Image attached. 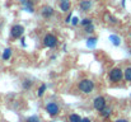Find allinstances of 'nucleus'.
<instances>
[{
  "label": "nucleus",
  "instance_id": "1",
  "mask_svg": "<svg viewBox=\"0 0 131 122\" xmlns=\"http://www.w3.org/2000/svg\"><path fill=\"white\" fill-rule=\"evenodd\" d=\"M78 86H79V90L80 92H83L85 94H89L94 89V83L92 80H89V79H83V80L79 81V85Z\"/></svg>",
  "mask_w": 131,
  "mask_h": 122
},
{
  "label": "nucleus",
  "instance_id": "11",
  "mask_svg": "<svg viewBox=\"0 0 131 122\" xmlns=\"http://www.w3.org/2000/svg\"><path fill=\"white\" fill-rule=\"evenodd\" d=\"M110 41H111L112 45H115V46H120V45H121V38H120L118 36H116V35H111V36H110Z\"/></svg>",
  "mask_w": 131,
  "mask_h": 122
},
{
  "label": "nucleus",
  "instance_id": "13",
  "mask_svg": "<svg viewBox=\"0 0 131 122\" xmlns=\"http://www.w3.org/2000/svg\"><path fill=\"white\" fill-rule=\"evenodd\" d=\"M95 45H97V38H95V37H90V38H88V41H87V47L88 48H93V47H95Z\"/></svg>",
  "mask_w": 131,
  "mask_h": 122
},
{
  "label": "nucleus",
  "instance_id": "7",
  "mask_svg": "<svg viewBox=\"0 0 131 122\" xmlns=\"http://www.w3.org/2000/svg\"><path fill=\"white\" fill-rule=\"evenodd\" d=\"M41 14H42V17H45V18L52 17L53 15V8L50 6V5H45V6H42V9H41Z\"/></svg>",
  "mask_w": 131,
  "mask_h": 122
},
{
  "label": "nucleus",
  "instance_id": "23",
  "mask_svg": "<svg viewBox=\"0 0 131 122\" xmlns=\"http://www.w3.org/2000/svg\"><path fill=\"white\" fill-rule=\"evenodd\" d=\"M71 19H73V14L70 13V14H69V15L66 17V19H65V22H66V23H70V22H71Z\"/></svg>",
  "mask_w": 131,
  "mask_h": 122
},
{
  "label": "nucleus",
  "instance_id": "22",
  "mask_svg": "<svg viewBox=\"0 0 131 122\" xmlns=\"http://www.w3.org/2000/svg\"><path fill=\"white\" fill-rule=\"evenodd\" d=\"M106 17L110 19V20H108L110 23H117V19H116V18H113V17H111V15H108V14H107Z\"/></svg>",
  "mask_w": 131,
  "mask_h": 122
},
{
  "label": "nucleus",
  "instance_id": "21",
  "mask_svg": "<svg viewBox=\"0 0 131 122\" xmlns=\"http://www.w3.org/2000/svg\"><path fill=\"white\" fill-rule=\"evenodd\" d=\"M27 122H40V118L37 116H32V117H28Z\"/></svg>",
  "mask_w": 131,
  "mask_h": 122
},
{
  "label": "nucleus",
  "instance_id": "16",
  "mask_svg": "<svg viewBox=\"0 0 131 122\" xmlns=\"http://www.w3.org/2000/svg\"><path fill=\"white\" fill-rule=\"evenodd\" d=\"M124 78H125L126 81H131V66L124 71Z\"/></svg>",
  "mask_w": 131,
  "mask_h": 122
},
{
  "label": "nucleus",
  "instance_id": "20",
  "mask_svg": "<svg viewBox=\"0 0 131 122\" xmlns=\"http://www.w3.org/2000/svg\"><path fill=\"white\" fill-rule=\"evenodd\" d=\"M32 86V81L31 80H24L23 81V88L24 89H29Z\"/></svg>",
  "mask_w": 131,
  "mask_h": 122
},
{
  "label": "nucleus",
  "instance_id": "14",
  "mask_svg": "<svg viewBox=\"0 0 131 122\" xmlns=\"http://www.w3.org/2000/svg\"><path fill=\"white\" fill-rule=\"evenodd\" d=\"M80 121H82V117L79 115H77V113H73V115L69 116V122H80Z\"/></svg>",
  "mask_w": 131,
  "mask_h": 122
},
{
  "label": "nucleus",
  "instance_id": "26",
  "mask_svg": "<svg viewBox=\"0 0 131 122\" xmlns=\"http://www.w3.org/2000/svg\"><path fill=\"white\" fill-rule=\"evenodd\" d=\"M116 122H127V121H126V120H117Z\"/></svg>",
  "mask_w": 131,
  "mask_h": 122
},
{
  "label": "nucleus",
  "instance_id": "27",
  "mask_svg": "<svg viewBox=\"0 0 131 122\" xmlns=\"http://www.w3.org/2000/svg\"><path fill=\"white\" fill-rule=\"evenodd\" d=\"M61 1H69V0H61Z\"/></svg>",
  "mask_w": 131,
  "mask_h": 122
},
{
  "label": "nucleus",
  "instance_id": "6",
  "mask_svg": "<svg viewBox=\"0 0 131 122\" xmlns=\"http://www.w3.org/2000/svg\"><path fill=\"white\" fill-rule=\"evenodd\" d=\"M93 106L97 111H102L106 108V98L104 97H97L94 101H93Z\"/></svg>",
  "mask_w": 131,
  "mask_h": 122
},
{
  "label": "nucleus",
  "instance_id": "10",
  "mask_svg": "<svg viewBox=\"0 0 131 122\" xmlns=\"http://www.w3.org/2000/svg\"><path fill=\"white\" fill-rule=\"evenodd\" d=\"M70 1H60V9L61 12H69L70 10Z\"/></svg>",
  "mask_w": 131,
  "mask_h": 122
},
{
  "label": "nucleus",
  "instance_id": "15",
  "mask_svg": "<svg viewBox=\"0 0 131 122\" xmlns=\"http://www.w3.org/2000/svg\"><path fill=\"white\" fill-rule=\"evenodd\" d=\"M99 113H101V116H102L103 118H107V117H110V116H111V108H107V107H106V108H104V109H102Z\"/></svg>",
  "mask_w": 131,
  "mask_h": 122
},
{
  "label": "nucleus",
  "instance_id": "17",
  "mask_svg": "<svg viewBox=\"0 0 131 122\" xmlns=\"http://www.w3.org/2000/svg\"><path fill=\"white\" fill-rule=\"evenodd\" d=\"M84 31H85V33H93V32H94V24L90 23V24L85 26V27H84Z\"/></svg>",
  "mask_w": 131,
  "mask_h": 122
},
{
  "label": "nucleus",
  "instance_id": "19",
  "mask_svg": "<svg viewBox=\"0 0 131 122\" xmlns=\"http://www.w3.org/2000/svg\"><path fill=\"white\" fill-rule=\"evenodd\" d=\"M90 23H92V19H90V18H84L83 20H80V24H82L83 27H85V26L90 24Z\"/></svg>",
  "mask_w": 131,
  "mask_h": 122
},
{
  "label": "nucleus",
  "instance_id": "4",
  "mask_svg": "<svg viewBox=\"0 0 131 122\" xmlns=\"http://www.w3.org/2000/svg\"><path fill=\"white\" fill-rule=\"evenodd\" d=\"M43 45L46 47H50V48H53L56 45H57V38L55 35L52 33H47L43 37Z\"/></svg>",
  "mask_w": 131,
  "mask_h": 122
},
{
  "label": "nucleus",
  "instance_id": "25",
  "mask_svg": "<svg viewBox=\"0 0 131 122\" xmlns=\"http://www.w3.org/2000/svg\"><path fill=\"white\" fill-rule=\"evenodd\" d=\"M80 122H92V121H90L89 118H87V117H85V118H82V121H80Z\"/></svg>",
  "mask_w": 131,
  "mask_h": 122
},
{
  "label": "nucleus",
  "instance_id": "5",
  "mask_svg": "<svg viewBox=\"0 0 131 122\" xmlns=\"http://www.w3.org/2000/svg\"><path fill=\"white\" fill-rule=\"evenodd\" d=\"M46 112H47L50 116H57L59 112H60V107H59L55 102H50V103H47V106H46Z\"/></svg>",
  "mask_w": 131,
  "mask_h": 122
},
{
  "label": "nucleus",
  "instance_id": "8",
  "mask_svg": "<svg viewBox=\"0 0 131 122\" xmlns=\"http://www.w3.org/2000/svg\"><path fill=\"white\" fill-rule=\"evenodd\" d=\"M20 3L24 6V10L28 13H35V6H33V1L32 0H20Z\"/></svg>",
  "mask_w": 131,
  "mask_h": 122
},
{
  "label": "nucleus",
  "instance_id": "18",
  "mask_svg": "<svg viewBox=\"0 0 131 122\" xmlns=\"http://www.w3.org/2000/svg\"><path fill=\"white\" fill-rule=\"evenodd\" d=\"M45 90H46V84H42L40 88H38V93H37V95L38 97H42L45 94Z\"/></svg>",
  "mask_w": 131,
  "mask_h": 122
},
{
  "label": "nucleus",
  "instance_id": "24",
  "mask_svg": "<svg viewBox=\"0 0 131 122\" xmlns=\"http://www.w3.org/2000/svg\"><path fill=\"white\" fill-rule=\"evenodd\" d=\"M78 23H79V19H78L77 17H74V18H73V20H71V24H73V26H77Z\"/></svg>",
  "mask_w": 131,
  "mask_h": 122
},
{
  "label": "nucleus",
  "instance_id": "9",
  "mask_svg": "<svg viewBox=\"0 0 131 122\" xmlns=\"http://www.w3.org/2000/svg\"><path fill=\"white\" fill-rule=\"evenodd\" d=\"M79 6H80L82 12H89L92 8V1L90 0H82L79 3Z\"/></svg>",
  "mask_w": 131,
  "mask_h": 122
},
{
  "label": "nucleus",
  "instance_id": "2",
  "mask_svg": "<svg viewBox=\"0 0 131 122\" xmlns=\"http://www.w3.org/2000/svg\"><path fill=\"white\" fill-rule=\"evenodd\" d=\"M122 78H124V73H122V70L120 68H113L110 71V79H111V81L118 83V81L122 80Z\"/></svg>",
  "mask_w": 131,
  "mask_h": 122
},
{
  "label": "nucleus",
  "instance_id": "12",
  "mask_svg": "<svg viewBox=\"0 0 131 122\" xmlns=\"http://www.w3.org/2000/svg\"><path fill=\"white\" fill-rule=\"evenodd\" d=\"M10 57H12V48H5L3 52V60L8 61Z\"/></svg>",
  "mask_w": 131,
  "mask_h": 122
},
{
  "label": "nucleus",
  "instance_id": "3",
  "mask_svg": "<svg viewBox=\"0 0 131 122\" xmlns=\"http://www.w3.org/2000/svg\"><path fill=\"white\" fill-rule=\"evenodd\" d=\"M24 33V27L20 26V24H15L10 29V37L12 38H20Z\"/></svg>",
  "mask_w": 131,
  "mask_h": 122
}]
</instances>
